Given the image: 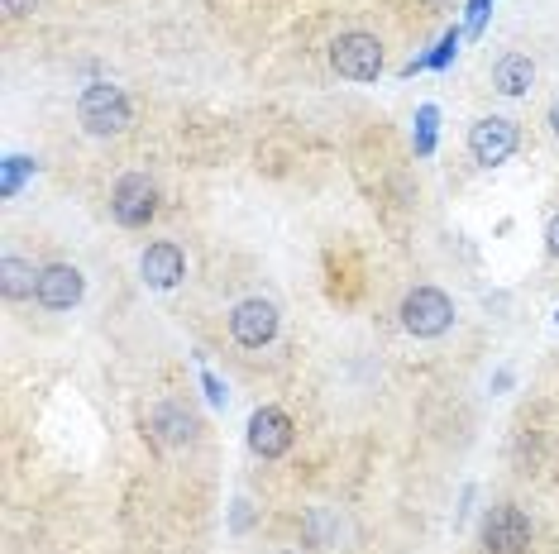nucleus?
I'll use <instances>...</instances> for the list:
<instances>
[{
	"instance_id": "nucleus-1",
	"label": "nucleus",
	"mask_w": 559,
	"mask_h": 554,
	"mask_svg": "<svg viewBox=\"0 0 559 554\" xmlns=\"http://www.w3.org/2000/svg\"><path fill=\"white\" fill-rule=\"evenodd\" d=\"M77 115H82V129L86 134H96V139H110V134H125L129 129V96L120 86L110 82H91L82 91V101H77Z\"/></svg>"
},
{
	"instance_id": "nucleus-2",
	"label": "nucleus",
	"mask_w": 559,
	"mask_h": 554,
	"mask_svg": "<svg viewBox=\"0 0 559 554\" xmlns=\"http://www.w3.org/2000/svg\"><path fill=\"white\" fill-rule=\"evenodd\" d=\"M402 325L416 340H440L454 325V301L440 287H411L402 301Z\"/></svg>"
},
{
	"instance_id": "nucleus-3",
	"label": "nucleus",
	"mask_w": 559,
	"mask_h": 554,
	"mask_svg": "<svg viewBox=\"0 0 559 554\" xmlns=\"http://www.w3.org/2000/svg\"><path fill=\"white\" fill-rule=\"evenodd\" d=\"M330 67L349 82H378L383 72V43L373 34H340L330 43Z\"/></svg>"
},
{
	"instance_id": "nucleus-4",
	"label": "nucleus",
	"mask_w": 559,
	"mask_h": 554,
	"mask_svg": "<svg viewBox=\"0 0 559 554\" xmlns=\"http://www.w3.org/2000/svg\"><path fill=\"white\" fill-rule=\"evenodd\" d=\"M110 211L115 220L125 225V230H144L158 211V192H153V182L144 172H125L120 182H115V192H110Z\"/></svg>"
},
{
	"instance_id": "nucleus-5",
	"label": "nucleus",
	"mask_w": 559,
	"mask_h": 554,
	"mask_svg": "<svg viewBox=\"0 0 559 554\" xmlns=\"http://www.w3.org/2000/svg\"><path fill=\"white\" fill-rule=\"evenodd\" d=\"M483 550L488 554H526L531 550V516L521 507H493L483 516Z\"/></svg>"
},
{
	"instance_id": "nucleus-6",
	"label": "nucleus",
	"mask_w": 559,
	"mask_h": 554,
	"mask_svg": "<svg viewBox=\"0 0 559 554\" xmlns=\"http://www.w3.org/2000/svg\"><path fill=\"white\" fill-rule=\"evenodd\" d=\"M521 144V134H516L512 120H502V115H483L478 125L469 129V153L483 163V168H497V163H507Z\"/></svg>"
},
{
	"instance_id": "nucleus-7",
	"label": "nucleus",
	"mask_w": 559,
	"mask_h": 554,
	"mask_svg": "<svg viewBox=\"0 0 559 554\" xmlns=\"http://www.w3.org/2000/svg\"><path fill=\"white\" fill-rule=\"evenodd\" d=\"M230 335H235L244 349H263V344H273L278 335V306L263 297H249L239 301L235 311H230Z\"/></svg>"
},
{
	"instance_id": "nucleus-8",
	"label": "nucleus",
	"mask_w": 559,
	"mask_h": 554,
	"mask_svg": "<svg viewBox=\"0 0 559 554\" xmlns=\"http://www.w3.org/2000/svg\"><path fill=\"white\" fill-rule=\"evenodd\" d=\"M249 449H254L258 459H282L292 449V421H287V411L258 406L254 416H249Z\"/></svg>"
},
{
	"instance_id": "nucleus-9",
	"label": "nucleus",
	"mask_w": 559,
	"mask_h": 554,
	"mask_svg": "<svg viewBox=\"0 0 559 554\" xmlns=\"http://www.w3.org/2000/svg\"><path fill=\"white\" fill-rule=\"evenodd\" d=\"M82 292H86V282L72 263H48L39 273V292L34 297H39L43 311H72L82 301Z\"/></svg>"
},
{
	"instance_id": "nucleus-10",
	"label": "nucleus",
	"mask_w": 559,
	"mask_h": 554,
	"mask_svg": "<svg viewBox=\"0 0 559 554\" xmlns=\"http://www.w3.org/2000/svg\"><path fill=\"white\" fill-rule=\"evenodd\" d=\"M139 273H144V282H149L153 292H168V287H177V282H182V273H187V258H182V249H177V244L158 239V244H149V249H144V258H139Z\"/></svg>"
},
{
	"instance_id": "nucleus-11",
	"label": "nucleus",
	"mask_w": 559,
	"mask_h": 554,
	"mask_svg": "<svg viewBox=\"0 0 559 554\" xmlns=\"http://www.w3.org/2000/svg\"><path fill=\"white\" fill-rule=\"evenodd\" d=\"M149 435L158 440L163 449H177V445H192L196 440V421L182 411V406H172V402H163V406H153L149 411Z\"/></svg>"
},
{
	"instance_id": "nucleus-12",
	"label": "nucleus",
	"mask_w": 559,
	"mask_h": 554,
	"mask_svg": "<svg viewBox=\"0 0 559 554\" xmlns=\"http://www.w3.org/2000/svg\"><path fill=\"white\" fill-rule=\"evenodd\" d=\"M536 82V63L526 58V53H507V58H497L493 67V86L502 96H526Z\"/></svg>"
},
{
	"instance_id": "nucleus-13",
	"label": "nucleus",
	"mask_w": 559,
	"mask_h": 554,
	"mask_svg": "<svg viewBox=\"0 0 559 554\" xmlns=\"http://www.w3.org/2000/svg\"><path fill=\"white\" fill-rule=\"evenodd\" d=\"M39 273L43 268H34V263H24V258L10 254L5 263H0V292H5L10 301L34 297V292H39Z\"/></svg>"
},
{
	"instance_id": "nucleus-14",
	"label": "nucleus",
	"mask_w": 559,
	"mask_h": 554,
	"mask_svg": "<svg viewBox=\"0 0 559 554\" xmlns=\"http://www.w3.org/2000/svg\"><path fill=\"white\" fill-rule=\"evenodd\" d=\"M301 531H306V540H311V545L330 550V545H340V516L325 512V507H316V512L301 521Z\"/></svg>"
},
{
	"instance_id": "nucleus-15",
	"label": "nucleus",
	"mask_w": 559,
	"mask_h": 554,
	"mask_svg": "<svg viewBox=\"0 0 559 554\" xmlns=\"http://www.w3.org/2000/svg\"><path fill=\"white\" fill-rule=\"evenodd\" d=\"M34 172V158H24V153H10L5 163H0V196L10 201V196H20L24 177Z\"/></svg>"
},
{
	"instance_id": "nucleus-16",
	"label": "nucleus",
	"mask_w": 559,
	"mask_h": 554,
	"mask_svg": "<svg viewBox=\"0 0 559 554\" xmlns=\"http://www.w3.org/2000/svg\"><path fill=\"white\" fill-rule=\"evenodd\" d=\"M454 48H459V29H450L445 39H440V48L430 53V58H416V63H407V72H416V67H445L454 58Z\"/></svg>"
},
{
	"instance_id": "nucleus-17",
	"label": "nucleus",
	"mask_w": 559,
	"mask_h": 554,
	"mask_svg": "<svg viewBox=\"0 0 559 554\" xmlns=\"http://www.w3.org/2000/svg\"><path fill=\"white\" fill-rule=\"evenodd\" d=\"M430 149H435V106H421V115H416V153L426 158Z\"/></svg>"
},
{
	"instance_id": "nucleus-18",
	"label": "nucleus",
	"mask_w": 559,
	"mask_h": 554,
	"mask_svg": "<svg viewBox=\"0 0 559 554\" xmlns=\"http://www.w3.org/2000/svg\"><path fill=\"white\" fill-rule=\"evenodd\" d=\"M201 387H206V397H211V406H225V383L215 378L211 368H201Z\"/></svg>"
},
{
	"instance_id": "nucleus-19",
	"label": "nucleus",
	"mask_w": 559,
	"mask_h": 554,
	"mask_svg": "<svg viewBox=\"0 0 559 554\" xmlns=\"http://www.w3.org/2000/svg\"><path fill=\"white\" fill-rule=\"evenodd\" d=\"M488 5H493V0H469V29H473V34H478V29H483V20H488Z\"/></svg>"
},
{
	"instance_id": "nucleus-20",
	"label": "nucleus",
	"mask_w": 559,
	"mask_h": 554,
	"mask_svg": "<svg viewBox=\"0 0 559 554\" xmlns=\"http://www.w3.org/2000/svg\"><path fill=\"white\" fill-rule=\"evenodd\" d=\"M545 249H550V258H559V215L550 220V230H545Z\"/></svg>"
},
{
	"instance_id": "nucleus-21",
	"label": "nucleus",
	"mask_w": 559,
	"mask_h": 554,
	"mask_svg": "<svg viewBox=\"0 0 559 554\" xmlns=\"http://www.w3.org/2000/svg\"><path fill=\"white\" fill-rule=\"evenodd\" d=\"M29 5H34V0H5V15H24Z\"/></svg>"
},
{
	"instance_id": "nucleus-22",
	"label": "nucleus",
	"mask_w": 559,
	"mask_h": 554,
	"mask_svg": "<svg viewBox=\"0 0 559 554\" xmlns=\"http://www.w3.org/2000/svg\"><path fill=\"white\" fill-rule=\"evenodd\" d=\"M550 129H555V139H559V101L550 106Z\"/></svg>"
}]
</instances>
